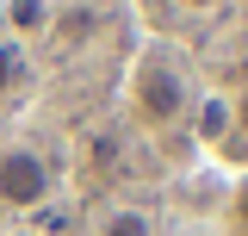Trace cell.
Returning a JSON list of instances; mask_svg holds the SVG:
<instances>
[{
    "label": "cell",
    "mask_w": 248,
    "mask_h": 236,
    "mask_svg": "<svg viewBox=\"0 0 248 236\" xmlns=\"http://www.w3.org/2000/svg\"><path fill=\"white\" fill-rule=\"evenodd\" d=\"M192 100H199V87H192L186 50L168 44V37H149V44L130 56V68H124V112H130V124L161 143V137L186 131Z\"/></svg>",
    "instance_id": "obj_1"
},
{
    "label": "cell",
    "mask_w": 248,
    "mask_h": 236,
    "mask_svg": "<svg viewBox=\"0 0 248 236\" xmlns=\"http://www.w3.org/2000/svg\"><path fill=\"white\" fill-rule=\"evenodd\" d=\"M50 193H56V168H50L44 149H31V143H6L0 149V211L6 218L37 211Z\"/></svg>",
    "instance_id": "obj_2"
},
{
    "label": "cell",
    "mask_w": 248,
    "mask_h": 236,
    "mask_svg": "<svg viewBox=\"0 0 248 236\" xmlns=\"http://www.w3.org/2000/svg\"><path fill=\"white\" fill-rule=\"evenodd\" d=\"M186 131H192V143L205 149V155H223V149H230V93H223V87H205L199 100H192Z\"/></svg>",
    "instance_id": "obj_3"
},
{
    "label": "cell",
    "mask_w": 248,
    "mask_h": 236,
    "mask_svg": "<svg viewBox=\"0 0 248 236\" xmlns=\"http://www.w3.org/2000/svg\"><path fill=\"white\" fill-rule=\"evenodd\" d=\"M62 19V6L56 0H0V31L13 37V44H37V37H50Z\"/></svg>",
    "instance_id": "obj_4"
},
{
    "label": "cell",
    "mask_w": 248,
    "mask_h": 236,
    "mask_svg": "<svg viewBox=\"0 0 248 236\" xmlns=\"http://www.w3.org/2000/svg\"><path fill=\"white\" fill-rule=\"evenodd\" d=\"M25 75H31V50H25V44H13V37L0 31V106L25 87Z\"/></svg>",
    "instance_id": "obj_5"
},
{
    "label": "cell",
    "mask_w": 248,
    "mask_h": 236,
    "mask_svg": "<svg viewBox=\"0 0 248 236\" xmlns=\"http://www.w3.org/2000/svg\"><path fill=\"white\" fill-rule=\"evenodd\" d=\"M217 162H242L248 168V81L230 87V149H223Z\"/></svg>",
    "instance_id": "obj_6"
},
{
    "label": "cell",
    "mask_w": 248,
    "mask_h": 236,
    "mask_svg": "<svg viewBox=\"0 0 248 236\" xmlns=\"http://www.w3.org/2000/svg\"><path fill=\"white\" fill-rule=\"evenodd\" d=\"M99 236H155V218L143 205H112L99 218Z\"/></svg>",
    "instance_id": "obj_7"
},
{
    "label": "cell",
    "mask_w": 248,
    "mask_h": 236,
    "mask_svg": "<svg viewBox=\"0 0 248 236\" xmlns=\"http://www.w3.org/2000/svg\"><path fill=\"white\" fill-rule=\"evenodd\" d=\"M230 236H248V168H242V180L230 186Z\"/></svg>",
    "instance_id": "obj_8"
},
{
    "label": "cell",
    "mask_w": 248,
    "mask_h": 236,
    "mask_svg": "<svg viewBox=\"0 0 248 236\" xmlns=\"http://www.w3.org/2000/svg\"><path fill=\"white\" fill-rule=\"evenodd\" d=\"M168 6H174L180 19H199V25H211V19L230 6V0H168Z\"/></svg>",
    "instance_id": "obj_9"
},
{
    "label": "cell",
    "mask_w": 248,
    "mask_h": 236,
    "mask_svg": "<svg viewBox=\"0 0 248 236\" xmlns=\"http://www.w3.org/2000/svg\"><path fill=\"white\" fill-rule=\"evenodd\" d=\"M236 6H248V0H236Z\"/></svg>",
    "instance_id": "obj_10"
}]
</instances>
